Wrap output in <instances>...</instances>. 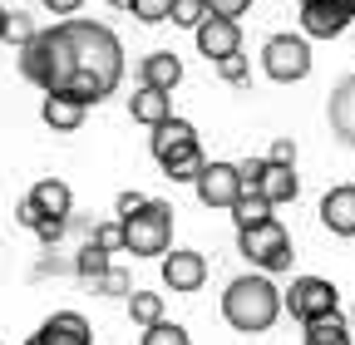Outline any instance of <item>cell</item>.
<instances>
[{
  "label": "cell",
  "mask_w": 355,
  "mask_h": 345,
  "mask_svg": "<svg viewBox=\"0 0 355 345\" xmlns=\"http://www.w3.org/2000/svg\"><path fill=\"white\" fill-rule=\"evenodd\" d=\"M20 74L44 94H64L89 109L119 89L123 45L99 20H60L50 30H35L30 45H20Z\"/></svg>",
  "instance_id": "6da1fadb"
},
{
  "label": "cell",
  "mask_w": 355,
  "mask_h": 345,
  "mask_svg": "<svg viewBox=\"0 0 355 345\" xmlns=\"http://www.w3.org/2000/svg\"><path fill=\"white\" fill-rule=\"evenodd\" d=\"M222 316L242 335L272 330L277 316H282V286L272 276H261V272H247V276L227 281V291H222Z\"/></svg>",
  "instance_id": "7a4b0ae2"
},
{
  "label": "cell",
  "mask_w": 355,
  "mask_h": 345,
  "mask_svg": "<svg viewBox=\"0 0 355 345\" xmlns=\"http://www.w3.org/2000/svg\"><path fill=\"white\" fill-rule=\"evenodd\" d=\"M119 232H123V251H133V256H168L173 251V207L163 197H148L139 212L119 218Z\"/></svg>",
  "instance_id": "3957f363"
},
{
  "label": "cell",
  "mask_w": 355,
  "mask_h": 345,
  "mask_svg": "<svg viewBox=\"0 0 355 345\" xmlns=\"http://www.w3.org/2000/svg\"><path fill=\"white\" fill-rule=\"evenodd\" d=\"M237 251L247 256V262L261 272V276H277V272H286L291 267V232L277 222V218H266V222H257V227H247V232H237Z\"/></svg>",
  "instance_id": "277c9868"
},
{
  "label": "cell",
  "mask_w": 355,
  "mask_h": 345,
  "mask_svg": "<svg viewBox=\"0 0 355 345\" xmlns=\"http://www.w3.org/2000/svg\"><path fill=\"white\" fill-rule=\"evenodd\" d=\"M282 311H291L301 326L326 321V316L340 311V291H336V281H326V276H296L291 291L282 296Z\"/></svg>",
  "instance_id": "5b68a950"
},
{
  "label": "cell",
  "mask_w": 355,
  "mask_h": 345,
  "mask_svg": "<svg viewBox=\"0 0 355 345\" xmlns=\"http://www.w3.org/2000/svg\"><path fill=\"white\" fill-rule=\"evenodd\" d=\"M261 69L266 79H277V84H296L311 74V39L301 35H272L261 45Z\"/></svg>",
  "instance_id": "8992f818"
},
{
  "label": "cell",
  "mask_w": 355,
  "mask_h": 345,
  "mask_svg": "<svg viewBox=\"0 0 355 345\" xmlns=\"http://www.w3.org/2000/svg\"><path fill=\"white\" fill-rule=\"evenodd\" d=\"M193 188H198V197H202L207 207H232V202H237V193H242L237 163H227V158H207V163H202V172L193 178Z\"/></svg>",
  "instance_id": "52a82bcc"
},
{
  "label": "cell",
  "mask_w": 355,
  "mask_h": 345,
  "mask_svg": "<svg viewBox=\"0 0 355 345\" xmlns=\"http://www.w3.org/2000/svg\"><path fill=\"white\" fill-rule=\"evenodd\" d=\"M193 35H198V50H202L207 64L227 60V55H242V25H237V20H217V15H207Z\"/></svg>",
  "instance_id": "ba28073f"
},
{
  "label": "cell",
  "mask_w": 355,
  "mask_h": 345,
  "mask_svg": "<svg viewBox=\"0 0 355 345\" xmlns=\"http://www.w3.org/2000/svg\"><path fill=\"white\" fill-rule=\"evenodd\" d=\"M202 281H207L202 251H168L163 256V286L168 291H202Z\"/></svg>",
  "instance_id": "9c48e42d"
},
{
  "label": "cell",
  "mask_w": 355,
  "mask_h": 345,
  "mask_svg": "<svg viewBox=\"0 0 355 345\" xmlns=\"http://www.w3.org/2000/svg\"><path fill=\"white\" fill-rule=\"evenodd\" d=\"M35 345H94V330L79 311H55L35 330Z\"/></svg>",
  "instance_id": "30bf717a"
},
{
  "label": "cell",
  "mask_w": 355,
  "mask_h": 345,
  "mask_svg": "<svg viewBox=\"0 0 355 345\" xmlns=\"http://www.w3.org/2000/svg\"><path fill=\"white\" fill-rule=\"evenodd\" d=\"M30 207L40 212L44 222H69L74 193H69V183H60V178H40V183L30 188Z\"/></svg>",
  "instance_id": "8fae6325"
},
{
  "label": "cell",
  "mask_w": 355,
  "mask_h": 345,
  "mask_svg": "<svg viewBox=\"0 0 355 345\" xmlns=\"http://www.w3.org/2000/svg\"><path fill=\"white\" fill-rule=\"evenodd\" d=\"M148 148H153V158H158V163H168V158H178V153L198 148V128H193L188 118H163V123L153 128Z\"/></svg>",
  "instance_id": "7c38bea8"
},
{
  "label": "cell",
  "mask_w": 355,
  "mask_h": 345,
  "mask_svg": "<svg viewBox=\"0 0 355 345\" xmlns=\"http://www.w3.org/2000/svg\"><path fill=\"white\" fill-rule=\"evenodd\" d=\"M326 118H331V134H336L340 143H350V148H355V74H345L336 89H331Z\"/></svg>",
  "instance_id": "4fadbf2b"
},
{
  "label": "cell",
  "mask_w": 355,
  "mask_h": 345,
  "mask_svg": "<svg viewBox=\"0 0 355 345\" xmlns=\"http://www.w3.org/2000/svg\"><path fill=\"white\" fill-rule=\"evenodd\" d=\"M321 222L336 237H355V183H340L321 197Z\"/></svg>",
  "instance_id": "5bb4252c"
},
{
  "label": "cell",
  "mask_w": 355,
  "mask_h": 345,
  "mask_svg": "<svg viewBox=\"0 0 355 345\" xmlns=\"http://www.w3.org/2000/svg\"><path fill=\"white\" fill-rule=\"evenodd\" d=\"M139 74H144V89L173 94V89H178V79H183V60H178L173 50H158V55H144Z\"/></svg>",
  "instance_id": "9a60e30c"
},
{
  "label": "cell",
  "mask_w": 355,
  "mask_h": 345,
  "mask_svg": "<svg viewBox=\"0 0 355 345\" xmlns=\"http://www.w3.org/2000/svg\"><path fill=\"white\" fill-rule=\"evenodd\" d=\"M257 193L266 197V202H296V193H301V178H296V168H277V163H266V172H261V183H257Z\"/></svg>",
  "instance_id": "2e32d148"
},
{
  "label": "cell",
  "mask_w": 355,
  "mask_h": 345,
  "mask_svg": "<svg viewBox=\"0 0 355 345\" xmlns=\"http://www.w3.org/2000/svg\"><path fill=\"white\" fill-rule=\"evenodd\" d=\"M128 114L139 118V123H148V128H158L163 118H173V94H158V89H139L128 99Z\"/></svg>",
  "instance_id": "e0dca14e"
},
{
  "label": "cell",
  "mask_w": 355,
  "mask_h": 345,
  "mask_svg": "<svg viewBox=\"0 0 355 345\" xmlns=\"http://www.w3.org/2000/svg\"><path fill=\"white\" fill-rule=\"evenodd\" d=\"M44 123L55 128V134H74V128L84 123V104H74V99H64V94H44Z\"/></svg>",
  "instance_id": "ac0fdd59"
},
{
  "label": "cell",
  "mask_w": 355,
  "mask_h": 345,
  "mask_svg": "<svg viewBox=\"0 0 355 345\" xmlns=\"http://www.w3.org/2000/svg\"><path fill=\"white\" fill-rule=\"evenodd\" d=\"M227 212H232L237 232H247V227H257V222H266V218H272V202H266L257 188H242V193H237V202H232Z\"/></svg>",
  "instance_id": "d6986e66"
},
{
  "label": "cell",
  "mask_w": 355,
  "mask_h": 345,
  "mask_svg": "<svg viewBox=\"0 0 355 345\" xmlns=\"http://www.w3.org/2000/svg\"><path fill=\"white\" fill-rule=\"evenodd\" d=\"M306 345H355V340H350L345 316L336 311V316H326V321H311V326H306Z\"/></svg>",
  "instance_id": "ffe728a7"
},
{
  "label": "cell",
  "mask_w": 355,
  "mask_h": 345,
  "mask_svg": "<svg viewBox=\"0 0 355 345\" xmlns=\"http://www.w3.org/2000/svg\"><path fill=\"white\" fill-rule=\"evenodd\" d=\"M128 316L139 321L144 330L158 326V321H163V296H158V291H128Z\"/></svg>",
  "instance_id": "44dd1931"
},
{
  "label": "cell",
  "mask_w": 355,
  "mask_h": 345,
  "mask_svg": "<svg viewBox=\"0 0 355 345\" xmlns=\"http://www.w3.org/2000/svg\"><path fill=\"white\" fill-rule=\"evenodd\" d=\"M202 163H207V158H202V143H198V148H188V153L168 158V163H163V178H173V183H193L198 172H202Z\"/></svg>",
  "instance_id": "7402d4cb"
},
{
  "label": "cell",
  "mask_w": 355,
  "mask_h": 345,
  "mask_svg": "<svg viewBox=\"0 0 355 345\" xmlns=\"http://www.w3.org/2000/svg\"><path fill=\"white\" fill-rule=\"evenodd\" d=\"M139 345H193V335H188V326H178V321H158V326L144 330Z\"/></svg>",
  "instance_id": "603a6c76"
},
{
  "label": "cell",
  "mask_w": 355,
  "mask_h": 345,
  "mask_svg": "<svg viewBox=\"0 0 355 345\" xmlns=\"http://www.w3.org/2000/svg\"><path fill=\"white\" fill-rule=\"evenodd\" d=\"M74 267H79V276H84V281H99V276L109 272V251H99L94 242H89V247L79 251V262H74Z\"/></svg>",
  "instance_id": "cb8c5ba5"
},
{
  "label": "cell",
  "mask_w": 355,
  "mask_h": 345,
  "mask_svg": "<svg viewBox=\"0 0 355 345\" xmlns=\"http://www.w3.org/2000/svg\"><path fill=\"white\" fill-rule=\"evenodd\" d=\"M168 20H173V25L198 30V25L207 20V10H202V0H173V6H168Z\"/></svg>",
  "instance_id": "d4e9b609"
},
{
  "label": "cell",
  "mask_w": 355,
  "mask_h": 345,
  "mask_svg": "<svg viewBox=\"0 0 355 345\" xmlns=\"http://www.w3.org/2000/svg\"><path fill=\"white\" fill-rule=\"evenodd\" d=\"M202 10L217 15V20H237V15L252 10V0H202Z\"/></svg>",
  "instance_id": "484cf974"
},
{
  "label": "cell",
  "mask_w": 355,
  "mask_h": 345,
  "mask_svg": "<svg viewBox=\"0 0 355 345\" xmlns=\"http://www.w3.org/2000/svg\"><path fill=\"white\" fill-rule=\"evenodd\" d=\"M168 6H173V0H133V15H139L144 25H158V20H168Z\"/></svg>",
  "instance_id": "4316f807"
},
{
  "label": "cell",
  "mask_w": 355,
  "mask_h": 345,
  "mask_svg": "<svg viewBox=\"0 0 355 345\" xmlns=\"http://www.w3.org/2000/svg\"><path fill=\"white\" fill-rule=\"evenodd\" d=\"M217 74L227 79V84H247V55H227V60H217Z\"/></svg>",
  "instance_id": "83f0119b"
},
{
  "label": "cell",
  "mask_w": 355,
  "mask_h": 345,
  "mask_svg": "<svg viewBox=\"0 0 355 345\" xmlns=\"http://www.w3.org/2000/svg\"><path fill=\"white\" fill-rule=\"evenodd\" d=\"M89 242H94L99 251H119V247H123V232H119V222H104V227H94V237H89Z\"/></svg>",
  "instance_id": "f1b7e54d"
},
{
  "label": "cell",
  "mask_w": 355,
  "mask_h": 345,
  "mask_svg": "<svg viewBox=\"0 0 355 345\" xmlns=\"http://www.w3.org/2000/svg\"><path fill=\"white\" fill-rule=\"evenodd\" d=\"M6 39L30 45V39H35V20H30V15H10V20H6Z\"/></svg>",
  "instance_id": "f546056e"
},
{
  "label": "cell",
  "mask_w": 355,
  "mask_h": 345,
  "mask_svg": "<svg viewBox=\"0 0 355 345\" xmlns=\"http://www.w3.org/2000/svg\"><path fill=\"white\" fill-rule=\"evenodd\" d=\"M94 286H99L104 296H128V276H123L119 267H109V272H104V276H99Z\"/></svg>",
  "instance_id": "4dcf8cb0"
},
{
  "label": "cell",
  "mask_w": 355,
  "mask_h": 345,
  "mask_svg": "<svg viewBox=\"0 0 355 345\" xmlns=\"http://www.w3.org/2000/svg\"><path fill=\"white\" fill-rule=\"evenodd\" d=\"M266 163H277V168H296V143L291 139H277L272 153H266Z\"/></svg>",
  "instance_id": "1f68e13d"
},
{
  "label": "cell",
  "mask_w": 355,
  "mask_h": 345,
  "mask_svg": "<svg viewBox=\"0 0 355 345\" xmlns=\"http://www.w3.org/2000/svg\"><path fill=\"white\" fill-rule=\"evenodd\" d=\"M144 202H148L144 193H119V218H128V212H139Z\"/></svg>",
  "instance_id": "d6a6232c"
},
{
  "label": "cell",
  "mask_w": 355,
  "mask_h": 345,
  "mask_svg": "<svg viewBox=\"0 0 355 345\" xmlns=\"http://www.w3.org/2000/svg\"><path fill=\"white\" fill-rule=\"evenodd\" d=\"M40 6L50 10V15H74V10L84 6V0H40Z\"/></svg>",
  "instance_id": "836d02e7"
},
{
  "label": "cell",
  "mask_w": 355,
  "mask_h": 345,
  "mask_svg": "<svg viewBox=\"0 0 355 345\" xmlns=\"http://www.w3.org/2000/svg\"><path fill=\"white\" fill-rule=\"evenodd\" d=\"M15 218H20V227H30V232H35V227H40V222H44V218H40V212H35V207H30V197H25V202H20V212H15Z\"/></svg>",
  "instance_id": "e575fe53"
},
{
  "label": "cell",
  "mask_w": 355,
  "mask_h": 345,
  "mask_svg": "<svg viewBox=\"0 0 355 345\" xmlns=\"http://www.w3.org/2000/svg\"><path fill=\"white\" fill-rule=\"evenodd\" d=\"M35 232H40V242H60L64 237V222H40Z\"/></svg>",
  "instance_id": "d590c367"
},
{
  "label": "cell",
  "mask_w": 355,
  "mask_h": 345,
  "mask_svg": "<svg viewBox=\"0 0 355 345\" xmlns=\"http://www.w3.org/2000/svg\"><path fill=\"white\" fill-rule=\"evenodd\" d=\"M296 6H316V0H296ZM321 6H340V10L355 15V0H321Z\"/></svg>",
  "instance_id": "8d00e7d4"
},
{
  "label": "cell",
  "mask_w": 355,
  "mask_h": 345,
  "mask_svg": "<svg viewBox=\"0 0 355 345\" xmlns=\"http://www.w3.org/2000/svg\"><path fill=\"white\" fill-rule=\"evenodd\" d=\"M6 20H10V10H6V6H0V39H6Z\"/></svg>",
  "instance_id": "74e56055"
},
{
  "label": "cell",
  "mask_w": 355,
  "mask_h": 345,
  "mask_svg": "<svg viewBox=\"0 0 355 345\" xmlns=\"http://www.w3.org/2000/svg\"><path fill=\"white\" fill-rule=\"evenodd\" d=\"M109 6H114V10H128V6H133V0H109Z\"/></svg>",
  "instance_id": "f35d334b"
},
{
  "label": "cell",
  "mask_w": 355,
  "mask_h": 345,
  "mask_svg": "<svg viewBox=\"0 0 355 345\" xmlns=\"http://www.w3.org/2000/svg\"><path fill=\"white\" fill-rule=\"evenodd\" d=\"M345 326H350V340H355V311H350V321H345Z\"/></svg>",
  "instance_id": "ab89813d"
},
{
  "label": "cell",
  "mask_w": 355,
  "mask_h": 345,
  "mask_svg": "<svg viewBox=\"0 0 355 345\" xmlns=\"http://www.w3.org/2000/svg\"><path fill=\"white\" fill-rule=\"evenodd\" d=\"M25 345H35V335H30V340H25Z\"/></svg>",
  "instance_id": "60d3db41"
}]
</instances>
